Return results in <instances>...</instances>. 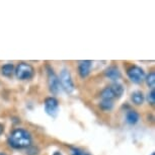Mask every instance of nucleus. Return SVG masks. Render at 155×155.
Instances as JSON below:
<instances>
[{
    "mask_svg": "<svg viewBox=\"0 0 155 155\" xmlns=\"http://www.w3.org/2000/svg\"><path fill=\"white\" fill-rule=\"evenodd\" d=\"M7 142L14 149L28 148L31 145V136L25 129H16L9 135Z\"/></svg>",
    "mask_w": 155,
    "mask_h": 155,
    "instance_id": "obj_1",
    "label": "nucleus"
},
{
    "mask_svg": "<svg viewBox=\"0 0 155 155\" xmlns=\"http://www.w3.org/2000/svg\"><path fill=\"white\" fill-rule=\"evenodd\" d=\"M14 72H15V75L18 79L28 80L33 77L34 68H33V66L28 63H19L18 65L16 66Z\"/></svg>",
    "mask_w": 155,
    "mask_h": 155,
    "instance_id": "obj_2",
    "label": "nucleus"
},
{
    "mask_svg": "<svg viewBox=\"0 0 155 155\" xmlns=\"http://www.w3.org/2000/svg\"><path fill=\"white\" fill-rule=\"evenodd\" d=\"M59 81H60V85L62 86V88L65 90L66 92L72 93L75 90L74 82H73V80H72L71 74H70V72L67 69H63L62 71H61Z\"/></svg>",
    "mask_w": 155,
    "mask_h": 155,
    "instance_id": "obj_3",
    "label": "nucleus"
},
{
    "mask_svg": "<svg viewBox=\"0 0 155 155\" xmlns=\"http://www.w3.org/2000/svg\"><path fill=\"white\" fill-rule=\"evenodd\" d=\"M47 69H48V85L50 91L53 93V94H58L61 89L59 77L55 74L53 69L50 68L49 66H47Z\"/></svg>",
    "mask_w": 155,
    "mask_h": 155,
    "instance_id": "obj_4",
    "label": "nucleus"
},
{
    "mask_svg": "<svg viewBox=\"0 0 155 155\" xmlns=\"http://www.w3.org/2000/svg\"><path fill=\"white\" fill-rule=\"evenodd\" d=\"M128 77L132 82L139 84L145 80V72L141 67L139 66H132L128 69L127 71Z\"/></svg>",
    "mask_w": 155,
    "mask_h": 155,
    "instance_id": "obj_5",
    "label": "nucleus"
},
{
    "mask_svg": "<svg viewBox=\"0 0 155 155\" xmlns=\"http://www.w3.org/2000/svg\"><path fill=\"white\" fill-rule=\"evenodd\" d=\"M45 110L49 116L56 117L58 113V107H59V102L55 97H48L45 101Z\"/></svg>",
    "mask_w": 155,
    "mask_h": 155,
    "instance_id": "obj_6",
    "label": "nucleus"
},
{
    "mask_svg": "<svg viewBox=\"0 0 155 155\" xmlns=\"http://www.w3.org/2000/svg\"><path fill=\"white\" fill-rule=\"evenodd\" d=\"M91 66H92V62L89 60H84V61H80L79 65H78V72H79V75L82 78H85L89 75L90 70H91Z\"/></svg>",
    "mask_w": 155,
    "mask_h": 155,
    "instance_id": "obj_7",
    "label": "nucleus"
},
{
    "mask_svg": "<svg viewBox=\"0 0 155 155\" xmlns=\"http://www.w3.org/2000/svg\"><path fill=\"white\" fill-rule=\"evenodd\" d=\"M104 74H106V76L109 79L113 81H116L121 78V71H120L118 67H116V66L109 67V68L104 71Z\"/></svg>",
    "mask_w": 155,
    "mask_h": 155,
    "instance_id": "obj_8",
    "label": "nucleus"
},
{
    "mask_svg": "<svg viewBox=\"0 0 155 155\" xmlns=\"http://www.w3.org/2000/svg\"><path fill=\"white\" fill-rule=\"evenodd\" d=\"M139 118H140V116L136 110H128L127 114H126V122L130 125L137 124L139 121Z\"/></svg>",
    "mask_w": 155,
    "mask_h": 155,
    "instance_id": "obj_9",
    "label": "nucleus"
},
{
    "mask_svg": "<svg viewBox=\"0 0 155 155\" xmlns=\"http://www.w3.org/2000/svg\"><path fill=\"white\" fill-rule=\"evenodd\" d=\"M110 88H112L114 94H115V97L116 98H120L123 94V92H124V87H123L122 84H120L118 82H115L113 83L112 85H110Z\"/></svg>",
    "mask_w": 155,
    "mask_h": 155,
    "instance_id": "obj_10",
    "label": "nucleus"
},
{
    "mask_svg": "<svg viewBox=\"0 0 155 155\" xmlns=\"http://www.w3.org/2000/svg\"><path fill=\"white\" fill-rule=\"evenodd\" d=\"M13 72H14V66H13V64H11V63H7L1 67L2 75L6 76V77H10V76L13 74Z\"/></svg>",
    "mask_w": 155,
    "mask_h": 155,
    "instance_id": "obj_11",
    "label": "nucleus"
},
{
    "mask_svg": "<svg viewBox=\"0 0 155 155\" xmlns=\"http://www.w3.org/2000/svg\"><path fill=\"white\" fill-rule=\"evenodd\" d=\"M131 98H132V101L135 104H137V106H140V104H142L144 102V95H143V93L141 91L133 92Z\"/></svg>",
    "mask_w": 155,
    "mask_h": 155,
    "instance_id": "obj_12",
    "label": "nucleus"
},
{
    "mask_svg": "<svg viewBox=\"0 0 155 155\" xmlns=\"http://www.w3.org/2000/svg\"><path fill=\"white\" fill-rule=\"evenodd\" d=\"M101 96L102 99H110V101H113L114 98H116L110 86H107L106 88L102 90L101 93Z\"/></svg>",
    "mask_w": 155,
    "mask_h": 155,
    "instance_id": "obj_13",
    "label": "nucleus"
},
{
    "mask_svg": "<svg viewBox=\"0 0 155 155\" xmlns=\"http://www.w3.org/2000/svg\"><path fill=\"white\" fill-rule=\"evenodd\" d=\"M99 107L104 110H110L114 107V101H110V99H102V101L99 102Z\"/></svg>",
    "mask_w": 155,
    "mask_h": 155,
    "instance_id": "obj_14",
    "label": "nucleus"
},
{
    "mask_svg": "<svg viewBox=\"0 0 155 155\" xmlns=\"http://www.w3.org/2000/svg\"><path fill=\"white\" fill-rule=\"evenodd\" d=\"M146 84L150 87L151 89H154V86H155V73L152 71L150 72L149 74L147 75V77H146Z\"/></svg>",
    "mask_w": 155,
    "mask_h": 155,
    "instance_id": "obj_15",
    "label": "nucleus"
},
{
    "mask_svg": "<svg viewBox=\"0 0 155 155\" xmlns=\"http://www.w3.org/2000/svg\"><path fill=\"white\" fill-rule=\"evenodd\" d=\"M147 101L151 106H154V104H155V91H154V89H151V91L148 93Z\"/></svg>",
    "mask_w": 155,
    "mask_h": 155,
    "instance_id": "obj_16",
    "label": "nucleus"
},
{
    "mask_svg": "<svg viewBox=\"0 0 155 155\" xmlns=\"http://www.w3.org/2000/svg\"><path fill=\"white\" fill-rule=\"evenodd\" d=\"M27 154L28 155H38L39 154V148L31 145L30 147L27 148Z\"/></svg>",
    "mask_w": 155,
    "mask_h": 155,
    "instance_id": "obj_17",
    "label": "nucleus"
},
{
    "mask_svg": "<svg viewBox=\"0 0 155 155\" xmlns=\"http://www.w3.org/2000/svg\"><path fill=\"white\" fill-rule=\"evenodd\" d=\"M83 151L80 150L79 148L76 147H71V155H82Z\"/></svg>",
    "mask_w": 155,
    "mask_h": 155,
    "instance_id": "obj_18",
    "label": "nucleus"
},
{
    "mask_svg": "<svg viewBox=\"0 0 155 155\" xmlns=\"http://www.w3.org/2000/svg\"><path fill=\"white\" fill-rule=\"evenodd\" d=\"M3 132H4V126H3V124L0 123V135H2Z\"/></svg>",
    "mask_w": 155,
    "mask_h": 155,
    "instance_id": "obj_19",
    "label": "nucleus"
},
{
    "mask_svg": "<svg viewBox=\"0 0 155 155\" xmlns=\"http://www.w3.org/2000/svg\"><path fill=\"white\" fill-rule=\"evenodd\" d=\"M53 155H62V154H61V152L56 151V152H54V154H53Z\"/></svg>",
    "mask_w": 155,
    "mask_h": 155,
    "instance_id": "obj_20",
    "label": "nucleus"
},
{
    "mask_svg": "<svg viewBox=\"0 0 155 155\" xmlns=\"http://www.w3.org/2000/svg\"><path fill=\"white\" fill-rule=\"evenodd\" d=\"M82 155H91V154H89V153H87V152H84V151H83Z\"/></svg>",
    "mask_w": 155,
    "mask_h": 155,
    "instance_id": "obj_21",
    "label": "nucleus"
},
{
    "mask_svg": "<svg viewBox=\"0 0 155 155\" xmlns=\"http://www.w3.org/2000/svg\"><path fill=\"white\" fill-rule=\"evenodd\" d=\"M0 155H6L5 153H2V152H0Z\"/></svg>",
    "mask_w": 155,
    "mask_h": 155,
    "instance_id": "obj_22",
    "label": "nucleus"
},
{
    "mask_svg": "<svg viewBox=\"0 0 155 155\" xmlns=\"http://www.w3.org/2000/svg\"><path fill=\"white\" fill-rule=\"evenodd\" d=\"M151 155H155V153H154V152H153V153H152Z\"/></svg>",
    "mask_w": 155,
    "mask_h": 155,
    "instance_id": "obj_23",
    "label": "nucleus"
}]
</instances>
